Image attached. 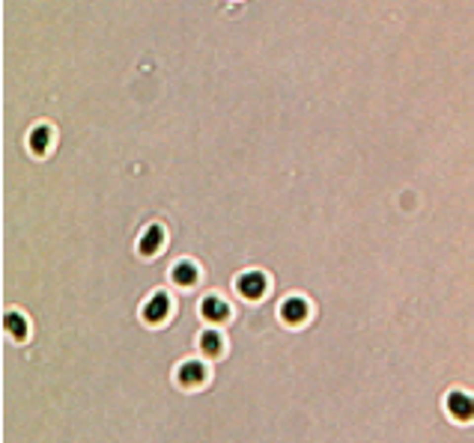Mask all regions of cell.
<instances>
[{
    "label": "cell",
    "mask_w": 474,
    "mask_h": 443,
    "mask_svg": "<svg viewBox=\"0 0 474 443\" xmlns=\"http://www.w3.org/2000/svg\"><path fill=\"white\" fill-rule=\"evenodd\" d=\"M263 283H266V280H263L260 274H248V277H242V280H239L242 295H248V298H260V295H263V289H266Z\"/></svg>",
    "instance_id": "1"
},
{
    "label": "cell",
    "mask_w": 474,
    "mask_h": 443,
    "mask_svg": "<svg viewBox=\"0 0 474 443\" xmlns=\"http://www.w3.org/2000/svg\"><path fill=\"white\" fill-rule=\"evenodd\" d=\"M283 315H286L289 321L304 318V304H301V301H286V304H283Z\"/></svg>",
    "instance_id": "2"
},
{
    "label": "cell",
    "mask_w": 474,
    "mask_h": 443,
    "mask_svg": "<svg viewBox=\"0 0 474 443\" xmlns=\"http://www.w3.org/2000/svg\"><path fill=\"white\" fill-rule=\"evenodd\" d=\"M155 244H161V229H149V232H146V241L140 244V250H143V253H152Z\"/></svg>",
    "instance_id": "3"
},
{
    "label": "cell",
    "mask_w": 474,
    "mask_h": 443,
    "mask_svg": "<svg viewBox=\"0 0 474 443\" xmlns=\"http://www.w3.org/2000/svg\"><path fill=\"white\" fill-rule=\"evenodd\" d=\"M164 309H167V298H164V295H158V298L149 304V312H146V315H149V318H155V315L161 318V315H164Z\"/></svg>",
    "instance_id": "4"
},
{
    "label": "cell",
    "mask_w": 474,
    "mask_h": 443,
    "mask_svg": "<svg viewBox=\"0 0 474 443\" xmlns=\"http://www.w3.org/2000/svg\"><path fill=\"white\" fill-rule=\"evenodd\" d=\"M450 408H453V410H456L459 416H465V413H471V402H465L462 396H453V399H450Z\"/></svg>",
    "instance_id": "5"
},
{
    "label": "cell",
    "mask_w": 474,
    "mask_h": 443,
    "mask_svg": "<svg viewBox=\"0 0 474 443\" xmlns=\"http://www.w3.org/2000/svg\"><path fill=\"white\" fill-rule=\"evenodd\" d=\"M203 309H206V312H209V315H212V318H221V315H224V309H227V307H224V304H221V301H206V304H203Z\"/></svg>",
    "instance_id": "6"
},
{
    "label": "cell",
    "mask_w": 474,
    "mask_h": 443,
    "mask_svg": "<svg viewBox=\"0 0 474 443\" xmlns=\"http://www.w3.org/2000/svg\"><path fill=\"white\" fill-rule=\"evenodd\" d=\"M173 277H176L179 283H191V280H194V268H188V265H179V268L173 271Z\"/></svg>",
    "instance_id": "7"
},
{
    "label": "cell",
    "mask_w": 474,
    "mask_h": 443,
    "mask_svg": "<svg viewBox=\"0 0 474 443\" xmlns=\"http://www.w3.org/2000/svg\"><path fill=\"white\" fill-rule=\"evenodd\" d=\"M45 140H48V131H33V149H45Z\"/></svg>",
    "instance_id": "8"
},
{
    "label": "cell",
    "mask_w": 474,
    "mask_h": 443,
    "mask_svg": "<svg viewBox=\"0 0 474 443\" xmlns=\"http://www.w3.org/2000/svg\"><path fill=\"white\" fill-rule=\"evenodd\" d=\"M203 348H209V351H218V339H215V336L209 333V336L203 339Z\"/></svg>",
    "instance_id": "9"
}]
</instances>
